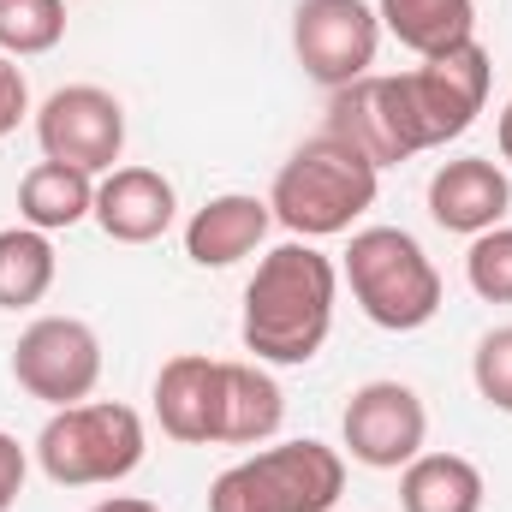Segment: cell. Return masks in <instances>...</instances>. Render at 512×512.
<instances>
[{"mask_svg":"<svg viewBox=\"0 0 512 512\" xmlns=\"http://www.w3.org/2000/svg\"><path fill=\"white\" fill-rule=\"evenodd\" d=\"M268 227H274V209L262 197H245V191L209 197L185 227V256L197 268H233L268 239Z\"/></svg>","mask_w":512,"mask_h":512,"instance_id":"cell-15","label":"cell"},{"mask_svg":"<svg viewBox=\"0 0 512 512\" xmlns=\"http://www.w3.org/2000/svg\"><path fill=\"white\" fill-rule=\"evenodd\" d=\"M173 185L155 173V167H114L102 185H96V227L114 239V245H149L173 227Z\"/></svg>","mask_w":512,"mask_h":512,"instance_id":"cell-13","label":"cell"},{"mask_svg":"<svg viewBox=\"0 0 512 512\" xmlns=\"http://www.w3.org/2000/svg\"><path fill=\"white\" fill-rule=\"evenodd\" d=\"M24 108H30L24 72H18V66L6 60V54H0V137H6V131L18 126V120H24Z\"/></svg>","mask_w":512,"mask_h":512,"instance_id":"cell-25","label":"cell"},{"mask_svg":"<svg viewBox=\"0 0 512 512\" xmlns=\"http://www.w3.org/2000/svg\"><path fill=\"white\" fill-rule=\"evenodd\" d=\"M90 512H161V507L143 501V495H114V501H102V507H90Z\"/></svg>","mask_w":512,"mask_h":512,"instance_id":"cell-26","label":"cell"},{"mask_svg":"<svg viewBox=\"0 0 512 512\" xmlns=\"http://www.w3.org/2000/svg\"><path fill=\"white\" fill-rule=\"evenodd\" d=\"M12 382L42 405H84L102 382V340L78 316H42L12 346Z\"/></svg>","mask_w":512,"mask_h":512,"instance_id":"cell-6","label":"cell"},{"mask_svg":"<svg viewBox=\"0 0 512 512\" xmlns=\"http://www.w3.org/2000/svg\"><path fill=\"white\" fill-rule=\"evenodd\" d=\"M24 471H30V453L18 447V435L0 429V512H12V501L24 495Z\"/></svg>","mask_w":512,"mask_h":512,"instance_id":"cell-24","label":"cell"},{"mask_svg":"<svg viewBox=\"0 0 512 512\" xmlns=\"http://www.w3.org/2000/svg\"><path fill=\"white\" fill-rule=\"evenodd\" d=\"M376 18H382V30H393L411 54L435 60V54L471 42V30H477V0H382Z\"/></svg>","mask_w":512,"mask_h":512,"instance_id":"cell-19","label":"cell"},{"mask_svg":"<svg viewBox=\"0 0 512 512\" xmlns=\"http://www.w3.org/2000/svg\"><path fill=\"white\" fill-rule=\"evenodd\" d=\"M489 48L471 36L435 60H423L417 72H405V90H411V108H417V126H423V143H453L477 126L483 102H489Z\"/></svg>","mask_w":512,"mask_h":512,"instance_id":"cell-10","label":"cell"},{"mask_svg":"<svg viewBox=\"0 0 512 512\" xmlns=\"http://www.w3.org/2000/svg\"><path fill=\"white\" fill-rule=\"evenodd\" d=\"M346 495V459L322 441L262 447L215 477L209 512H334Z\"/></svg>","mask_w":512,"mask_h":512,"instance_id":"cell-4","label":"cell"},{"mask_svg":"<svg viewBox=\"0 0 512 512\" xmlns=\"http://www.w3.org/2000/svg\"><path fill=\"white\" fill-rule=\"evenodd\" d=\"M376 179L382 173L352 143L322 131V137H310V143H298L286 155V167L274 173L268 209L298 239H334L376 203Z\"/></svg>","mask_w":512,"mask_h":512,"instance_id":"cell-2","label":"cell"},{"mask_svg":"<svg viewBox=\"0 0 512 512\" xmlns=\"http://www.w3.org/2000/svg\"><path fill=\"white\" fill-rule=\"evenodd\" d=\"M155 417L173 441L203 447L215 441V417H221V364L203 352H179L161 364L155 376Z\"/></svg>","mask_w":512,"mask_h":512,"instance_id":"cell-14","label":"cell"},{"mask_svg":"<svg viewBox=\"0 0 512 512\" xmlns=\"http://www.w3.org/2000/svg\"><path fill=\"white\" fill-rule=\"evenodd\" d=\"M465 280H471L477 298L512 304V227L477 233V245H471V256H465Z\"/></svg>","mask_w":512,"mask_h":512,"instance_id":"cell-22","label":"cell"},{"mask_svg":"<svg viewBox=\"0 0 512 512\" xmlns=\"http://www.w3.org/2000/svg\"><path fill=\"white\" fill-rule=\"evenodd\" d=\"M54 286V245L36 227L0 233V310H30Z\"/></svg>","mask_w":512,"mask_h":512,"instance_id":"cell-20","label":"cell"},{"mask_svg":"<svg viewBox=\"0 0 512 512\" xmlns=\"http://www.w3.org/2000/svg\"><path fill=\"white\" fill-rule=\"evenodd\" d=\"M36 465L60 489H96L120 483L143 465V417L120 399L96 405H60L36 435Z\"/></svg>","mask_w":512,"mask_h":512,"instance_id":"cell-3","label":"cell"},{"mask_svg":"<svg viewBox=\"0 0 512 512\" xmlns=\"http://www.w3.org/2000/svg\"><path fill=\"white\" fill-rule=\"evenodd\" d=\"M340 274L304 239L274 245L245 286V346L262 364H310L334 328Z\"/></svg>","mask_w":512,"mask_h":512,"instance_id":"cell-1","label":"cell"},{"mask_svg":"<svg viewBox=\"0 0 512 512\" xmlns=\"http://www.w3.org/2000/svg\"><path fill=\"white\" fill-rule=\"evenodd\" d=\"M340 429H346V453L358 465H370V471H405L423 453L429 411H423V399L405 382H364L352 393Z\"/></svg>","mask_w":512,"mask_h":512,"instance_id":"cell-11","label":"cell"},{"mask_svg":"<svg viewBox=\"0 0 512 512\" xmlns=\"http://www.w3.org/2000/svg\"><path fill=\"white\" fill-rule=\"evenodd\" d=\"M84 215H96V185L90 173L66 167V161H36L24 179H18V221L36 227V233H60V227H78Z\"/></svg>","mask_w":512,"mask_h":512,"instance_id":"cell-17","label":"cell"},{"mask_svg":"<svg viewBox=\"0 0 512 512\" xmlns=\"http://www.w3.org/2000/svg\"><path fill=\"white\" fill-rule=\"evenodd\" d=\"M483 471L459 453H417L399 477L405 512H483Z\"/></svg>","mask_w":512,"mask_h":512,"instance_id":"cell-18","label":"cell"},{"mask_svg":"<svg viewBox=\"0 0 512 512\" xmlns=\"http://www.w3.org/2000/svg\"><path fill=\"white\" fill-rule=\"evenodd\" d=\"M328 137L352 143L376 173L411 161L417 149H429L405 78H376V72L358 78V84H346V90H334V102H328Z\"/></svg>","mask_w":512,"mask_h":512,"instance_id":"cell-8","label":"cell"},{"mask_svg":"<svg viewBox=\"0 0 512 512\" xmlns=\"http://www.w3.org/2000/svg\"><path fill=\"white\" fill-rule=\"evenodd\" d=\"M292 48H298V66L316 84L346 90V84L370 78L376 48H382V18L364 0H298Z\"/></svg>","mask_w":512,"mask_h":512,"instance_id":"cell-7","label":"cell"},{"mask_svg":"<svg viewBox=\"0 0 512 512\" xmlns=\"http://www.w3.org/2000/svg\"><path fill=\"white\" fill-rule=\"evenodd\" d=\"M36 143H42V161H66L78 173H108L126 149V108H120V96H108L96 84H66L42 102Z\"/></svg>","mask_w":512,"mask_h":512,"instance_id":"cell-9","label":"cell"},{"mask_svg":"<svg viewBox=\"0 0 512 512\" xmlns=\"http://www.w3.org/2000/svg\"><path fill=\"white\" fill-rule=\"evenodd\" d=\"M512 209V179L501 161L489 155H465V161H447L435 179H429V215L435 227L447 233H489L501 227V215Z\"/></svg>","mask_w":512,"mask_h":512,"instance_id":"cell-12","label":"cell"},{"mask_svg":"<svg viewBox=\"0 0 512 512\" xmlns=\"http://www.w3.org/2000/svg\"><path fill=\"white\" fill-rule=\"evenodd\" d=\"M471 382H477V393H483L495 411L512 417V328H489V334L477 340V352H471Z\"/></svg>","mask_w":512,"mask_h":512,"instance_id":"cell-23","label":"cell"},{"mask_svg":"<svg viewBox=\"0 0 512 512\" xmlns=\"http://www.w3.org/2000/svg\"><path fill=\"white\" fill-rule=\"evenodd\" d=\"M286 417V393L268 370L256 364H221V417H215V441L227 447H256L280 429Z\"/></svg>","mask_w":512,"mask_h":512,"instance_id":"cell-16","label":"cell"},{"mask_svg":"<svg viewBox=\"0 0 512 512\" xmlns=\"http://www.w3.org/2000/svg\"><path fill=\"white\" fill-rule=\"evenodd\" d=\"M346 280H352V298L364 304V316L376 328H387V334H411V328L435 322V310H441V274H435V262L399 227H364V233H352Z\"/></svg>","mask_w":512,"mask_h":512,"instance_id":"cell-5","label":"cell"},{"mask_svg":"<svg viewBox=\"0 0 512 512\" xmlns=\"http://www.w3.org/2000/svg\"><path fill=\"white\" fill-rule=\"evenodd\" d=\"M501 161L512 167V102L501 108Z\"/></svg>","mask_w":512,"mask_h":512,"instance_id":"cell-27","label":"cell"},{"mask_svg":"<svg viewBox=\"0 0 512 512\" xmlns=\"http://www.w3.org/2000/svg\"><path fill=\"white\" fill-rule=\"evenodd\" d=\"M66 36V0H0V54H48Z\"/></svg>","mask_w":512,"mask_h":512,"instance_id":"cell-21","label":"cell"}]
</instances>
